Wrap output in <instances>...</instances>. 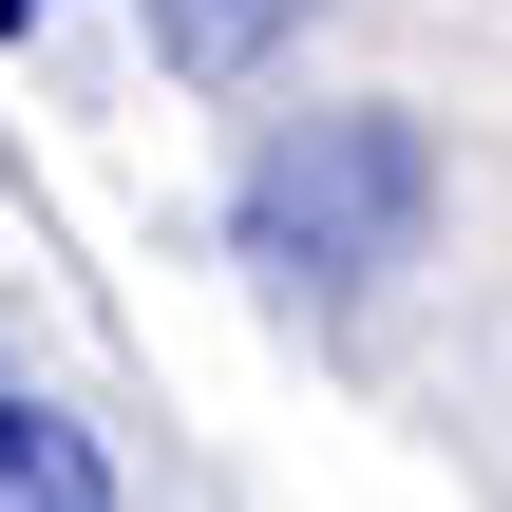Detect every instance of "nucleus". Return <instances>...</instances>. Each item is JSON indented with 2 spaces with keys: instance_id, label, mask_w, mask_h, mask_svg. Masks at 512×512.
I'll list each match as a JSON object with an SVG mask.
<instances>
[{
  "instance_id": "obj_1",
  "label": "nucleus",
  "mask_w": 512,
  "mask_h": 512,
  "mask_svg": "<svg viewBox=\"0 0 512 512\" xmlns=\"http://www.w3.org/2000/svg\"><path fill=\"white\" fill-rule=\"evenodd\" d=\"M418 209H437L418 114H304V133L247 152V266H266V285L361 304L380 266H418Z\"/></svg>"
},
{
  "instance_id": "obj_2",
  "label": "nucleus",
  "mask_w": 512,
  "mask_h": 512,
  "mask_svg": "<svg viewBox=\"0 0 512 512\" xmlns=\"http://www.w3.org/2000/svg\"><path fill=\"white\" fill-rule=\"evenodd\" d=\"M0 512H114V456L57 399H19V380H0Z\"/></svg>"
},
{
  "instance_id": "obj_3",
  "label": "nucleus",
  "mask_w": 512,
  "mask_h": 512,
  "mask_svg": "<svg viewBox=\"0 0 512 512\" xmlns=\"http://www.w3.org/2000/svg\"><path fill=\"white\" fill-rule=\"evenodd\" d=\"M152 38H171L190 76H247L266 38H304V0H152Z\"/></svg>"
},
{
  "instance_id": "obj_4",
  "label": "nucleus",
  "mask_w": 512,
  "mask_h": 512,
  "mask_svg": "<svg viewBox=\"0 0 512 512\" xmlns=\"http://www.w3.org/2000/svg\"><path fill=\"white\" fill-rule=\"evenodd\" d=\"M19 19H57V0H0V38H19Z\"/></svg>"
}]
</instances>
